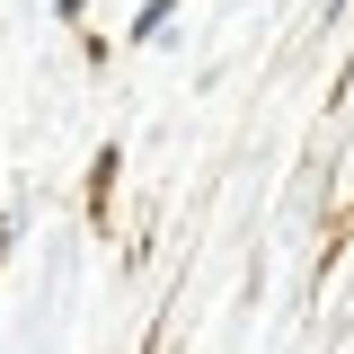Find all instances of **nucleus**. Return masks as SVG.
Here are the masks:
<instances>
[]
</instances>
